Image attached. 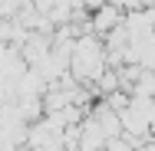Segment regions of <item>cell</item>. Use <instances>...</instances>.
<instances>
[{
	"mask_svg": "<svg viewBox=\"0 0 155 151\" xmlns=\"http://www.w3.org/2000/svg\"><path fill=\"white\" fill-rule=\"evenodd\" d=\"M106 151H135V148H132V145H125V141H116V138H109Z\"/></svg>",
	"mask_w": 155,
	"mask_h": 151,
	"instance_id": "cell-1",
	"label": "cell"
}]
</instances>
